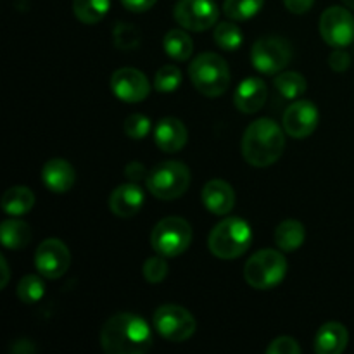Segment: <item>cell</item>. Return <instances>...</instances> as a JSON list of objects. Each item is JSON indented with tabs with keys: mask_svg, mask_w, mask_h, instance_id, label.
I'll use <instances>...</instances> for the list:
<instances>
[{
	"mask_svg": "<svg viewBox=\"0 0 354 354\" xmlns=\"http://www.w3.org/2000/svg\"><path fill=\"white\" fill-rule=\"evenodd\" d=\"M203 203L216 216H225L235 206V192L223 180H211L203 190Z\"/></svg>",
	"mask_w": 354,
	"mask_h": 354,
	"instance_id": "19",
	"label": "cell"
},
{
	"mask_svg": "<svg viewBox=\"0 0 354 354\" xmlns=\"http://www.w3.org/2000/svg\"><path fill=\"white\" fill-rule=\"evenodd\" d=\"M349 341L348 328L339 322H328L322 325L315 339V353L339 354L346 349Z\"/></svg>",
	"mask_w": 354,
	"mask_h": 354,
	"instance_id": "20",
	"label": "cell"
},
{
	"mask_svg": "<svg viewBox=\"0 0 354 354\" xmlns=\"http://www.w3.org/2000/svg\"><path fill=\"white\" fill-rule=\"evenodd\" d=\"M187 128L176 118H162L158 123L154 131V140L156 145L161 149L162 152H178L185 147L187 144Z\"/></svg>",
	"mask_w": 354,
	"mask_h": 354,
	"instance_id": "17",
	"label": "cell"
},
{
	"mask_svg": "<svg viewBox=\"0 0 354 354\" xmlns=\"http://www.w3.org/2000/svg\"><path fill=\"white\" fill-rule=\"evenodd\" d=\"M124 133L130 138H135V140H140V138H145L151 131V120L144 114H131L124 120Z\"/></svg>",
	"mask_w": 354,
	"mask_h": 354,
	"instance_id": "33",
	"label": "cell"
},
{
	"mask_svg": "<svg viewBox=\"0 0 354 354\" xmlns=\"http://www.w3.org/2000/svg\"><path fill=\"white\" fill-rule=\"evenodd\" d=\"M268 354H299L301 348L292 337H279L266 348Z\"/></svg>",
	"mask_w": 354,
	"mask_h": 354,
	"instance_id": "34",
	"label": "cell"
},
{
	"mask_svg": "<svg viewBox=\"0 0 354 354\" xmlns=\"http://www.w3.org/2000/svg\"><path fill=\"white\" fill-rule=\"evenodd\" d=\"M113 41L120 50H133L140 45V30L130 23H116L113 30Z\"/></svg>",
	"mask_w": 354,
	"mask_h": 354,
	"instance_id": "29",
	"label": "cell"
},
{
	"mask_svg": "<svg viewBox=\"0 0 354 354\" xmlns=\"http://www.w3.org/2000/svg\"><path fill=\"white\" fill-rule=\"evenodd\" d=\"M194 86L206 97H220L230 85V69L221 55L213 52L199 54L189 66Z\"/></svg>",
	"mask_w": 354,
	"mask_h": 354,
	"instance_id": "4",
	"label": "cell"
},
{
	"mask_svg": "<svg viewBox=\"0 0 354 354\" xmlns=\"http://www.w3.org/2000/svg\"><path fill=\"white\" fill-rule=\"evenodd\" d=\"M275 86L287 99H297L306 92V80L296 71L280 73L275 78Z\"/></svg>",
	"mask_w": 354,
	"mask_h": 354,
	"instance_id": "28",
	"label": "cell"
},
{
	"mask_svg": "<svg viewBox=\"0 0 354 354\" xmlns=\"http://www.w3.org/2000/svg\"><path fill=\"white\" fill-rule=\"evenodd\" d=\"M287 275V259L282 252L263 249L248 259L244 266V279L251 287L259 290L273 289Z\"/></svg>",
	"mask_w": 354,
	"mask_h": 354,
	"instance_id": "5",
	"label": "cell"
},
{
	"mask_svg": "<svg viewBox=\"0 0 354 354\" xmlns=\"http://www.w3.org/2000/svg\"><path fill=\"white\" fill-rule=\"evenodd\" d=\"M111 90L123 102H142L151 93L147 76L133 68H121L111 76Z\"/></svg>",
	"mask_w": 354,
	"mask_h": 354,
	"instance_id": "13",
	"label": "cell"
},
{
	"mask_svg": "<svg viewBox=\"0 0 354 354\" xmlns=\"http://www.w3.org/2000/svg\"><path fill=\"white\" fill-rule=\"evenodd\" d=\"M214 41L220 48L227 52L237 50L242 45V31L241 28L230 21H221L214 28Z\"/></svg>",
	"mask_w": 354,
	"mask_h": 354,
	"instance_id": "27",
	"label": "cell"
},
{
	"mask_svg": "<svg viewBox=\"0 0 354 354\" xmlns=\"http://www.w3.org/2000/svg\"><path fill=\"white\" fill-rule=\"evenodd\" d=\"M111 7V0H73L76 19L85 24H97L104 19Z\"/></svg>",
	"mask_w": 354,
	"mask_h": 354,
	"instance_id": "25",
	"label": "cell"
},
{
	"mask_svg": "<svg viewBox=\"0 0 354 354\" xmlns=\"http://www.w3.org/2000/svg\"><path fill=\"white\" fill-rule=\"evenodd\" d=\"M304 239H306V230H304V225L297 220L282 221L275 230V244L283 252H292L299 249Z\"/></svg>",
	"mask_w": 354,
	"mask_h": 354,
	"instance_id": "21",
	"label": "cell"
},
{
	"mask_svg": "<svg viewBox=\"0 0 354 354\" xmlns=\"http://www.w3.org/2000/svg\"><path fill=\"white\" fill-rule=\"evenodd\" d=\"M287 10L292 14H304L313 7L315 0H283Z\"/></svg>",
	"mask_w": 354,
	"mask_h": 354,
	"instance_id": "36",
	"label": "cell"
},
{
	"mask_svg": "<svg viewBox=\"0 0 354 354\" xmlns=\"http://www.w3.org/2000/svg\"><path fill=\"white\" fill-rule=\"evenodd\" d=\"M71 265V252L59 239H47L35 252V266L45 279H61Z\"/></svg>",
	"mask_w": 354,
	"mask_h": 354,
	"instance_id": "12",
	"label": "cell"
},
{
	"mask_svg": "<svg viewBox=\"0 0 354 354\" xmlns=\"http://www.w3.org/2000/svg\"><path fill=\"white\" fill-rule=\"evenodd\" d=\"M2 209L10 216L26 214L35 204V194L28 187H10L2 196Z\"/></svg>",
	"mask_w": 354,
	"mask_h": 354,
	"instance_id": "23",
	"label": "cell"
},
{
	"mask_svg": "<svg viewBox=\"0 0 354 354\" xmlns=\"http://www.w3.org/2000/svg\"><path fill=\"white\" fill-rule=\"evenodd\" d=\"M328 64L334 71L342 73L351 66V55L344 50V48H335L330 55H328Z\"/></svg>",
	"mask_w": 354,
	"mask_h": 354,
	"instance_id": "35",
	"label": "cell"
},
{
	"mask_svg": "<svg viewBox=\"0 0 354 354\" xmlns=\"http://www.w3.org/2000/svg\"><path fill=\"white\" fill-rule=\"evenodd\" d=\"M266 95H268L266 83L258 76H249L239 85L237 92H235V107L245 114L258 113L265 106Z\"/></svg>",
	"mask_w": 354,
	"mask_h": 354,
	"instance_id": "15",
	"label": "cell"
},
{
	"mask_svg": "<svg viewBox=\"0 0 354 354\" xmlns=\"http://www.w3.org/2000/svg\"><path fill=\"white\" fill-rule=\"evenodd\" d=\"M144 192L135 183L116 187L109 197V209L120 218H131L144 206Z\"/></svg>",
	"mask_w": 354,
	"mask_h": 354,
	"instance_id": "16",
	"label": "cell"
},
{
	"mask_svg": "<svg viewBox=\"0 0 354 354\" xmlns=\"http://www.w3.org/2000/svg\"><path fill=\"white\" fill-rule=\"evenodd\" d=\"M100 344L109 354H142L152 348V332L144 318L118 313L104 324Z\"/></svg>",
	"mask_w": 354,
	"mask_h": 354,
	"instance_id": "1",
	"label": "cell"
},
{
	"mask_svg": "<svg viewBox=\"0 0 354 354\" xmlns=\"http://www.w3.org/2000/svg\"><path fill=\"white\" fill-rule=\"evenodd\" d=\"M0 266H2V282H0V289H3V287L7 286V280H9V266H7V261L3 256H0Z\"/></svg>",
	"mask_w": 354,
	"mask_h": 354,
	"instance_id": "39",
	"label": "cell"
},
{
	"mask_svg": "<svg viewBox=\"0 0 354 354\" xmlns=\"http://www.w3.org/2000/svg\"><path fill=\"white\" fill-rule=\"evenodd\" d=\"M192 228L183 218L169 216L159 221L151 234V245L165 258H176L189 249Z\"/></svg>",
	"mask_w": 354,
	"mask_h": 354,
	"instance_id": "7",
	"label": "cell"
},
{
	"mask_svg": "<svg viewBox=\"0 0 354 354\" xmlns=\"http://www.w3.org/2000/svg\"><path fill=\"white\" fill-rule=\"evenodd\" d=\"M0 239L3 248L7 249H24L31 241L30 225L21 220H7L0 225Z\"/></svg>",
	"mask_w": 354,
	"mask_h": 354,
	"instance_id": "22",
	"label": "cell"
},
{
	"mask_svg": "<svg viewBox=\"0 0 354 354\" xmlns=\"http://www.w3.org/2000/svg\"><path fill=\"white\" fill-rule=\"evenodd\" d=\"M154 328L161 337L171 342H183L196 332V318L182 306L165 304L158 308L152 318Z\"/></svg>",
	"mask_w": 354,
	"mask_h": 354,
	"instance_id": "8",
	"label": "cell"
},
{
	"mask_svg": "<svg viewBox=\"0 0 354 354\" xmlns=\"http://www.w3.org/2000/svg\"><path fill=\"white\" fill-rule=\"evenodd\" d=\"M252 241L251 227L241 218H225L211 230L207 248L216 258L235 259L244 254Z\"/></svg>",
	"mask_w": 354,
	"mask_h": 354,
	"instance_id": "3",
	"label": "cell"
},
{
	"mask_svg": "<svg viewBox=\"0 0 354 354\" xmlns=\"http://www.w3.org/2000/svg\"><path fill=\"white\" fill-rule=\"evenodd\" d=\"M156 2L158 0H121V3L131 12H145V10L152 9Z\"/></svg>",
	"mask_w": 354,
	"mask_h": 354,
	"instance_id": "37",
	"label": "cell"
},
{
	"mask_svg": "<svg viewBox=\"0 0 354 354\" xmlns=\"http://www.w3.org/2000/svg\"><path fill=\"white\" fill-rule=\"evenodd\" d=\"M318 118L320 114L313 102L297 100L283 113V130L292 138H306L317 130Z\"/></svg>",
	"mask_w": 354,
	"mask_h": 354,
	"instance_id": "14",
	"label": "cell"
},
{
	"mask_svg": "<svg viewBox=\"0 0 354 354\" xmlns=\"http://www.w3.org/2000/svg\"><path fill=\"white\" fill-rule=\"evenodd\" d=\"M320 33L330 47H348L354 41L353 14L344 7H328L320 17Z\"/></svg>",
	"mask_w": 354,
	"mask_h": 354,
	"instance_id": "10",
	"label": "cell"
},
{
	"mask_svg": "<svg viewBox=\"0 0 354 354\" xmlns=\"http://www.w3.org/2000/svg\"><path fill=\"white\" fill-rule=\"evenodd\" d=\"M292 50L286 38L263 37L256 40L251 50V61L263 75H277L287 68Z\"/></svg>",
	"mask_w": 354,
	"mask_h": 354,
	"instance_id": "9",
	"label": "cell"
},
{
	"mask_svg": "<svg viewBox=\"0 0 354 354\" xmlns=\"http://www.w3.org/2000/svg\"><path fill=\"white\" fill-rule=\"evenodd\" d=\"M220 16L214 0H180L175 6V19L189 31H206Z\"/></svg>",
	"mask_w": 354,
	"mask_h": 354,
	"instance_id": "11",
	"label": "cell"
},
{
	"mask_svg": "<svg viewBox=\"0 0 354 354\" xmlns=\"http://www.w3.org/2000/svg\"><path fill=\"white\" fill-rule=\"evenodd\" d=\"M147 189L161 201H173L183 196L190 185V171L183 162L165 161L149 171Z\"/></svg>",
	"mask_w": 354,
	"mask_h": 354,
	"instance_id": "6",
	"label": "cell"
},
{
	"mask_svg": "<svg viewBox=\"0 0 354 354\" xmlns=\"http://www.w3.org/2000/svg\"><path fill=\"white\" fill-rule=\"evenodd\" d=\"M162 47L165 52L175 61L183 62L189 61V57L194 52V41L185 31L182 30H171L165 35V40H162Z\"/></svg>",
	"mask_w": 354,
	"mask_h": 354,
	"instance_id": "24",
	"label": "cell"
},
{
	"mask_svg": "<svg viewBox=\"0 0 354 354\" xmlns=\"http://www.w3.org/2000/svg\"><path fill=\"white\" fill-rule=\"evenodd\" d=\"M342 2H344L346 6L349 7V9H353V10H354V0H342Z\"/></svg>",
	"mask_w": 354,
	"mask_h": 354,
	"instance_id": "40",
	"label": "cell"
},
{
	"mask_svg": "<svg viewBox=\"0 0 354 354\" xmlns=\"http://www.w3.org/2000/svg\"><path fill=\"white\" fill-rule=\"evenodd\" d=\"M45 294V283L41 282L40 277L37 275H26L21 279V282L17 283V297H19L23 303L33 304L44 297Z\"/></svg>",
	"mask_w": 354,
	"mask_h": 354,
	"instance_id": "30",
	"label": "cell"
},
{
	"mask_svg": "<svg viewBox=\"0 0 354 354\" xmlns=\"http://www.w3.org/2000/svg\"><path fill=\"white\" fill-rule=\"evenodd\" d=\"M265 6V0H225L223 12L232 21H248Z\"/></svg>",
	"mask_w": 354,
	"mask_h": 354,
	"instance_id": "26",
	"label": "cell"
},
{
	"mask_svg": "<svg viewBox=\"0 0 354 354\" xmlns=\"http://www.w3.org/2000/svg\"><path fill=\"white\" fill-rule=\"evenodd\" d=\"M286 149V137L279 124L270 118L252 121L242 138V156L256 168H266L280 159Z\"/></svg>",
	"mask_w": 354,
	"mask_h": 354,
	"instance_id": "2",
	"label": "cell"
},
{
	"mask_svg": "<svg viewBox=\"0 0 354 354\" xmlns=\"http://www.w3.org/2000/svg\"><path fill=\"white\" fill-rule=\"evenodd\" d=\"M75 168L66 159H50L41 168V180L45 187L55 194H64L75 185Z\"/></svg>",
	"mask_w": 354,
	"mask_h": 354,
	"instance_id": "18",
	"label": "cell"
},
{
	"mask_svg": "<svg viewBox=\"0 0 354 354\" xmlns=\"http://www.w3.org/2000/svg\"><path fill=\"white\" fill-rule=\"evenodd\" d=\"M182 85V71L176 66H162L154 76V88L161 93L175 92Z\"/></svg>",
	"mask_w": 354,
	"mask_h": 354,
	"instance_id": "31",
	"label": "cell"
},
{
	"mask_svg": "<svg viewBox=\"0 0 354 354\" xmlns=\"http://www.w3.org/2000/svg\"><path fill=\"white\" fill-rule=\"evenodd\" d=\"M142 272H144V277L147 282L161 283L166 279V275H168V263H166L165 256L158 254L149 258L144 263V270Z\"/></svg>",
	"mask_w": 354,
	"mask_h": 354,
	"instance_id": "32",
	"label": "cell"
},
{
	"mask_svg": "<svg viewBox=\"0 0 354 354\" xmlns=\"http://www.w3.org/2000/svg\"><path fill=\"white\" fill-rule=\"evenodd\" d=\"M124 173H127V176L131 180V182H140L142 178H147L149 175V173L145 171L144 165H140V162L137 161L130 162V165L124 168Z\"/></svg>",
	"mask_w": 354,
	"mask_h": 354,
	"instance_id": "38",
	"label": "cell"
}]
</instances>
